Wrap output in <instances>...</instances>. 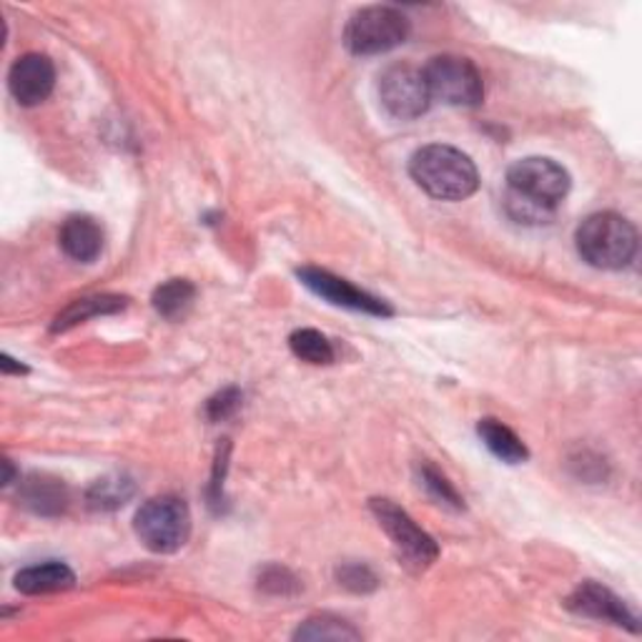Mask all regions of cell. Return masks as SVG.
Wrapping results in <instances>:
<instances>
[{"label":"cell","mask_w":642,"mask_h":642,"mask_svg":"<svg viewBox=\"0 0 642 642\" xmlns=\"http://www.w3.org/2000/svg\"><path fill=\"white\" fill-rule=\"evenodd\" d=\"M3 467H6V477H3V485L8 487L13 482V465H11V459H3Z\"/></svg>","instance_id":"4316f807"},{"label":"cell","mask_w":642,"mask_h":642,"mask_svg":"<svg viewBox=\"0 0 642 642\" xmlns=\"http://www.w3.org/2000/svg\"><path fill=\"white\" fill-rule=\"evenodd\" d=\"M258 588H262L264 592H269V595L286 598V595H294V592H299L302 584L286 568L269 564V568H264L262 572H258Z\"/></svg>","instance_id":"7402d4cb"},{"label":"cell","mask_w":642,"mask_h":642,"mask_svg":"<svg viewBox=\"0 0 642 642\" xmlns=\"http://www.w3.org/2000/svg\"><path fill=\"white\" fill-rule=\"evenodd\" d=\"M299 274L302 284L306 289L314 292L322 299H327L334 306H342V309H351V312H361V314H371V316H391L395 309L387 302L377 299L369 292L357 289L351 282L342 279V276L332 274L327 269H316V266H304V269L296 272Z\"/></svg>","instance_id":"9c48e42d"},{"label":"cell","mask_w":642,"mask_h":642,"mask_svg":"<svg viewBox=\"0 0 642 642\" xmlns=\"http://www.w3.org/2000/svg\"><path fill=\"white\" fill-rule=\"evenodd\" d=\"M129 299L119 294H93L83 296V299L71 302L65 309L53 319V332H69L79 324L89 322L91 316H103V314H116L121 309H126Z\"/></svg>","instance_id":"5bb4252c"},{"label":"cell","mask_w":642,"mask_h":642,"mask_svg":"<svg viewBox=\"0 0 642 642\" xmlns=\"http://www.w3.org/2000/svg\"><path fill=\"white\" fill-rule=\"evenodd\" d=\"M289 347L294 351V357H299L306 364H316V367L332 364L334 357H337L332 342L316 329H296L289 337Z\"/></svg>","instance_id":"ffe728a7"},{"label":"cell","mask_w":642,"mask_h":642,"mask_svg":"<svg viewBox=\"0 0 642 642\" xmlns=\"http://www.w3.org/2000/svg\"><path fill=\"white\" fill-rule=\"evenodd\" d=\"M419 477H421V485L427 487V492L435 497L439 505H447L452 507V510H465V500L459 497V492L452 487V482L439 472L437 467H432L429 462H421L419 467Z\"/></svg>","instance_id":"44dd1931"},{"label":"cell","mask_w":642,"mask_h":642,"mask_svg":"<svg viewBox=\"0 0 642 642\" xmlns=\"http://www.w3.org/2000/svg\"><path fill=\"white\" fill-rule=\"evenodd\" d=\"M226 452H228V445L224 447V455H222V449H218V459H216V467H214V482H211V507H218V505H222V490H224V469H226Z\"/></svg>","instance_id":"d4e9b609"},{"label":"cell","mask_w":642,"mask_h":642,"mask_svg":"<svg viewBox=\"0 0 642 642\" xmlns=\"http://www.w3.org/2000/svg\"><path fill=\"white\" fill-rule=\"evenodd\" d=\"M133 492H136V485H133L131 477L109 475L103 479H95L89 495H85V500H89V507L95 512H111L126 505Z\"/></svg>","instance_id":"e0dca14e"},{"label":"cell","mask_w":642,"mask_h":642,"mask_svg":"<svg viewBox=\"0 0 642 642\" xmlns=\"http://www.w3.org/2000/svg\"><path fill=\"white\" fill-rule=\"evenodd\" d=\"M409 31V18L397 8L369 6L349 18L344 43L354 55H379L405 43Z\"/></svg>","instance_id":"5b68a950"},{"label":"cell","mask_w":642,"mask_h":642,"mask_svg":"<svg viewBox=\"0 0 642 642\" xmlns=\"http://www.w3.org/2000/svg\"><path fill=\"white\" fill-rule=\"evenodd\" d=\"M379 101L397 121H415L432 105L425 73L409 63H395L379 75Z\"/></svg>","instance_id":"ba28073f"},{"label":"cell","mask_w":642,"mask_h":642,"mask_svg":"<svg viewBox=\"0 0 642 642\" xmlns=\"http://www.w3.org/2000/svg\"><path fill=\"white\" fill-rule=\"evenodd\" d=\"M23 505L28 510H33L35 514H61L69 505V492H65V485L61 479L55 477H45V475H33L26 479L23 485Z\"/></svg>","instance_id":"2e32d148"},{"label":"cell","mask_w":642,"mask_h":642,"mask_svg":"<svg viewBox=\"0 0 642 642\" xmlns=\"http://www.w3.org/2000/svg\"><path fill=\"white\" fill-rule=\"evenodd\" d=\"M568 610L574 615L592 618V620H605L612 625L628 628L632 632H638V618L628 610L625 602H622L615 592L602 588L600 582H582L580 588H574L572 595L568 598Z\"/></svg>","instance_id":"8fae6325"},{"label":"cell","mask_w":642,"mask_h":642,"mask_svg":"<svg viewBox=\"0 0 642 642\" xmlns=\"http://www.w3.org/2000/svg\"><path fill=\"white\" fill-rule=\"evenodd\" d=\"M570 194V174L558 161L530 156L507 171V211L520 224H544Z\"/></svg>","instance_id":"6da1fadb"},{"label":"cell","mask_w":642,"mask_h":642,"mask_svg":"<svg viewBox=\"0 0 642 642\" xmlns=\"http://www.w3.org/2000/svg\"><path fill=\"white\" fill-rule=\"evenodd\" d=\"M421 73H425L432 101L472 109L485 99L482 75H479L477 65L469 59H462V55H435Z\"/></svg>","instance_id":"8992f818"},{"label":"cell","mask_w":642,"mask_h":642,"mask_svg":"<svg viewBox=\"0 0 642 642\" xmlns=\"http://www.w3.org/2000/svg\"><path fill=\"white\" fill-rule=\"evenodd\" d=\"M374 517L387 538L399 552V560L411 570H427L439 558L437 542L411 520V517L397 507L391 500H371L369 502Z\"/></svg>","instance_id":"52a82bcc"},{"label":"cell","mask_w":642,"mask_h":642,"mask_svg":"<svg viewBox=\"0 0 642 642\" xmlns=\"http://www.w3.org/2000/svg\"><path fill=\"white\" fill-rule=\"evenodd\" d=\"M8 89L13 99L33 109L41 105L55 89V65L43 53H26L11 65L8 73Z\"/></svg>","instance_id":"30bf717a"},{"label":"cell","mask_w":642,"mask_h":642,"mask_svg":"<svg viewBox=\"0 0 642 642\" xmlns=\"http://www.w3.org/2000/svg\"><path fill=\"white\" fill-rule=\"evenodd\" d=\"M337 580L342 588H347L351 592H371L377 590V574L369 568V564L361 562H344L342 568H337Z\"/></svg>","instance_id":"603a6c76"},{"label":"cell","mask_w":642,"mask_h":642,"mask_svg":"<svg viewBox=\"0 0 642 642\" xmlns=\"http://www.w3.org/2000/svg\"><path fill=\"white\" fill-rule=\"evenodd\" d=\"M196 289L194 284L186 282V279H169L166 284H161L156 292H153L151 302H153V309H156L161 316H166V319H179V316H184L186 309L194 302Z\"/></svg>","instance_id":"ac0fdd59"},{"label":"cell","mask_w":642,"mask_h":642,"mask_svg":"<svg viewBox=\"0 0 642 642\" xmlns=\"http://www.w3.org/2000/svg\"><path fill=\"white\" fill-rule=\"evenodd\" d=\"M242 391L234 389V387H226L208 399L206 405V415L211 421H224L232 415H236V409L242 407Z\"/></svg>","instance_id":"cb8c5ba5"},{"label":"cell","mask_w":642,"mask_h":642,"mask_svg":"<svg viewBox=\"0 0 642 642\" xmlns=\"http://www.w3.org/2000/svg\"><path fill=\"white\" fill-rule=\"evenodd\" d=\"M361 632L351 625V622L334 618V615H316L304 622V625L294 632V640H359Z\"/></svg>","instance_id":"d6986e66"},{"label":"cell","mask_w":642,"mask_h":642,"mask_svg":"<svg viewBox=\"0 0 642 642\" xmlns=\"http://www.w3.org/2000/svg\"><path fill=\"white\" fill-rule=\"evenodd\" d=\"M0 369H3V374H26L28 371L21 361L11 359L8 354H3V357H0Z\"/></svg>","instance_id":"484cf974"},{"label":"cell","mask_w":642,"mask_h":642,"mask_svg":"<svg viewBox=\"0 0 642 642\" xmlns=\"http://www.w3.org/2000/svg\"><path fill=\"white\" fill-rule=\"evenodd\" d=\"M59 242L65 256H71L73 262L91 264L103 252V228L93 216L75 214L63 222Z\"/></svg>","instance_id":"7c38bea8"},{"label":"cell","mask_w":642,"mask_h":642,"mask_svg":"<svg viewBox=\"0 0 642 642\" xmlns=\"http://www.w3.org/2000/svg\"><path fill=\"white\" fill-rule=\"evenodd\" d=\"M580 256L595 269L618 272L638 254V228L625 216L600 211L584 218L574 234Z\"/></svg>","instance_id":"3957f363"},{"label":"cell","mask_w":642,"mask_h":642,"mask_svg":"<svg viewBox=\"0 0 642 642\" xmlns=\"http://www.w3.org/2000/svg\"><path fill=\"white\" fill-rule=\"evenodd\" d=\"M16 590L23 595H53V592H65L75 584V574L63 562H43L26 568L16 574Z\"/></svg>","instance_id":"4fadbf2b"},{"label":"cell","mask_w":642,"mask_h":642,"mask_svg":"<svg viewBox=\"0 0 642 642\" xmlns=\"http://www.w3.org/2000/svg\"><path fill=\"white\" fill-rule=\"evenodd\" d=\"M477 435L485 442V447L507 465H522L530 459V449H527L522 439L517 437L510 427L502 425L500 419H495V417L479 419Z\"/></svg>","instance_id":"9a60e30c"},{"label":"cell","mask_w":642,"mask_h":642,"mask_svg":"<svg viewBox=\"0 0 642 642\" xmlns=\"http://www.w3.org/2000/svg\"><path fill=\"white\" fill-rule=\"evenodd\" d=\"M143 548L156 554L179 552L188 542L191 534V512L188 505L176 495L151 497L141 505L133 522Z\"/></svg>","instance_id":"277c9868"},{"label":"cell","mask_w":642,"mask_h":642,"mask_svg":"<svg viewBox=\"0 0 642 642\" xmlns=\"http://www.w3.org/2000/svg\"><path fill=\"white\" fill-rule=\"evenodd\" d=\"M409 174L421 191L439 201H465L479 186L472 159L445 143H432V146L415 151L409 161Z\"/></svg>","instance_id":"7a4b0ae2"}]
</instances>
